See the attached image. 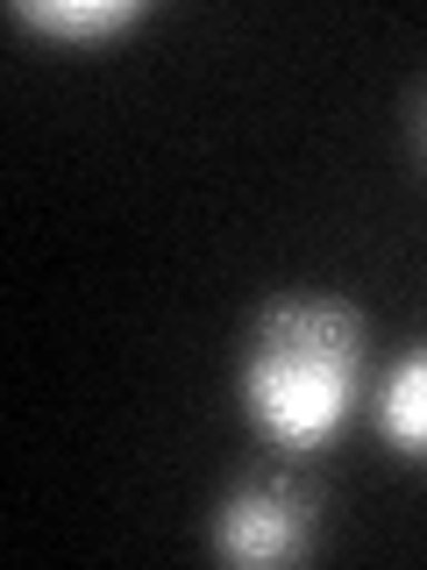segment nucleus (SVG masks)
<instances>
[{
    "mask_svg": "<svg viewBox=\"0 0 427 570\" xmlns=\"http://www.w3.org/2000/svg\"><path fill=\"white\" fill-rule=\"evenodd\" d=\"M364 385V321L342 299H271L242 343V406L278 450H320Z\"/></svg>",
    "mask_w": 427,
    "mask_h": 570,
    "instance_id": "f257e3e1",
    "label": "nucleus"
},
{
    "mask_svg": "<svg viewBox=\"0 0 427 570\" xmlns=\"http://www.w3.org/2000/svg\"><path fill=\"white\" fill-rule=\"evenodd\" d=\"M314 534V499L292 485V478H257V485H236L228 507L214 513V549L228 563H285L299 557Z\"/></svg>",
    "mask_w": 427,
    "mask_h": 570,
    "instance_id": "f03ea898",
    "label": "nucleus"
},
{
    "mask_svg": "<svg viewBox=\"0 0 427 570\" xmlns=\"http://www.w3.org/2000/svg\"><path fill=\"white\" fill-rule=\"evenodd\" d=\"M378 435L399 456L427 463V343H414L399 364L385 371V385H378Z\"/></svg>",
    "mask_w": 427,
    "mask_h": 570,
    "instance_id": "7ed1b4c3",
    "label": "nucleus"
},
{
    "mask_svg": "<svg viewBox=\"0 0 427 570\" xmlns=\"http://www.w3.org/2000/svg\"><path fill=\"white\" fill-rule=\"evenodd\" d=\"M142 0H22L14 8V22H29V29H50V36H115V29H129L142 22Z\"/></svg>",
    "mask_w": 427,
    "mask_h": 570,
    "instance_id": "20e7f679",
    "label": "nucleus"
}]
</instances>
